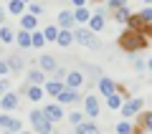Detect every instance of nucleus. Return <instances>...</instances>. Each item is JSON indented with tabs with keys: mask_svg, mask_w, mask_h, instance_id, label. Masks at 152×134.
I'll return each mask as SVG.
<instances>
[{
	"mask_svg": "<svg viewBox=\"0 0 152 134\" xmlns=\"http://www.w3.org/2000/svg\"><path fill=\"white\" fill-rule=\"evenodd\" d=\"M147 46H150V41H147V36H142V33H134V31H124L119 36V48L127 51V53H137V51H145Z\"/></svg>",
	"mask_w": 152,
	"mask_h": 134,
	"instance_id": "obj_1",
	"label": "nucleus"
},
{
	"mask_svg": "<svg viewBox=\"0 0 152 134\" xmlns=\"http://www.w3.org/2000/svg\"><path fill=\"white\" fill-rule=\"evenodd\" d=\"M28 122H31V129L36 134H53V124L46 119L43 109H33V111L28 114Z\"/></svg>",
	"mask_w": 152,
	"mask_h": 134,
	"instance_id": "obj_2",
	"label": "nucleus"
},
{
	"mask_svg": "<svg viewBox=\"0 0 152 134\" xmlns=\"http://www.w3.org/2000/svg\"><path fill=\"white\" fill-rule=\"evenodd\" d=\"M142 106H145V99H142V96H134V99H127V101L122 104V109H119V111H122V117H124L127 122H129L132 117H137V114L142 111Z\"/></svg>",
	"mask_w": 152,
	"mask_h": 134,
	"instance_id": "obj_3",
	"label": "nucleus"
},
{
	"mask_svg": "<svg viewBox=\"0 0 152 134\" xmlns=\"http://www.w3.org/2000/svg\"><path fill=\"white\" fill-rule=\"evenodd\" d=\"M74 41L81 43V46H86V48H99V38L94 36L89 28H79V31H74Z\"/></svg>",
	"mask_w": 152,
	"mask_h": 134,
	"instance_id": "obj_4",
	"label": "nucleus"
},
{
	"mask_svg": "<svg viewBox=\"0 0 152 134\" xmlns=\"http://www.w3.org/2000/svg\"><path fill=\"white\" fill-rule=\"evenodd\" d=\"M84 111H86V117H91V119L99 117L102 104H99V99L94 96V94H86V96H84Z\"/></svg>",
	"mask_w": 152,
	"mask_h": 134,
	"instance_id": "obj_5",
	"label": "nucleus"
},
{
	"mask_svg": "<svg viewBox=\"0 0 152 134\" xmlns=\"http://www.w3.org/2000/svg\"><path fill=\"white\" fill-rule=\"evenodd\" d=\"M104 28H107V13L104 10L91 13V18H89V31L91 33H102Z\"/></svg>",
	"mask_w": 152,
	"mask_h": 134,
	"instance_id": "obj_6",
	"label": "nucleus"
},
{
	"mask_svg": "<svg viewBox=\"0 0 152 134\" xmlns=\"http://www.w3.org/2000/svg\"><path fill=\"white\" fill-rule=\"evenodd\" d=\"M43 114H46V119H48L51 124H56V122H61V119H66L64 106H61V104H46V106H43Z\"/></svg>",
	"mask_w": 152,
	"mask_h": 134,
	"instance_id": "obj_7",
	"label": "nucleus"
},
{
	"mask_svg": "<svg viewBox=\"0 0 152 134\" xmlns=\"http://www.w3.org/2000/svg\"><path fill=\"white\" fill-rule=\"evenodd\" d=\"M64 84H66V89H74V91H79V89L86 84V76H84L81 71H76V68H74V71H69V76H66Z\"/></svg>",
	"mask_w": 152,
	"mask_h": 134,
	"instance_id": "obj_8",
	"label": "nucleus"
},
{
	"mask_svg": "<svg viewBox=\"0 0 152 134\" xmlns=\"http://www.w3.org/2000/svg\"><path fill=\"white\" fill-rule=\"evenodd\" d=\"M0 106H3V111H5V114H10V111H15V109L20 106V96H18L15 91H8L5 96L0 99Z\"/></svg>",
	"mask_w": 152,
	"mask_h": 134,
	"instance_id": "obj_9",
	"label": "nucleus"
},
{
	"mask_svg": "<svg viewBox=\"0 0 152 134\" xmlns=\"http://www.w3.org/2000/svg\"><path fill=\"white\" fill-rule=\"evenodd\" d=\"M127 31H134V33H142V36H147L150 25H145V20L140 18V13H132L129 20H127Z\"/></svg>",
	"mask_w": 152,
	"mask_h": 134,
	"instance_id": "obj_10",
	"label": "nucleus"
},
{
	"mask_svg": "<svg viewBox=\"0 0 152 134\" xmlns=\"http://www.w3.org/2000/svg\"><path fill=\"white\" fill-rule=\"evenodd\" d=\"M74 10H61L58 13V20H56V25L61 28V31H71V25H74Z\"/></svg>",
	"mask_w": 152,
	"mask_h": 134,
	"instance_id": "obj_11",
	"label": "nucleus"
},
{
	"mask_svg": "<svg viewBox=\"0 0 152 134\" xmlns=\"http://www.w3.org/2000/svg\"><path fill=\"white\" fill-rule=\"evenodd\" d=\"M99 91H102V96L117 94V81H112L109 76H102V79H99Z\"/></svg>",
	"mask_w": 152,
	"mask_h": 134,
	"instance_id": "obj_12",
	"label": "nucleus"
},
{
	"mask_svg": "<svg viewBox=\"0 0 152 134\" xmlns=\"http://www.w3.org/2000/svg\"><path fill=\"white\" fill-rule=\"evenodd\" d=\"M38 66H41V71L43 74H53L58 66H56V58L53 56H48V53H43V56H38Z\"/></svg>",
	"mask_w": 152,
	"mask_h": 134,
	"instance_id": "obj_13",
	"label": "nucleus"
},
{
	"mask_svg": "<svg viewBox=\"0 0 152 134\" xmlns=\"http://www.w3.org/2000/svg\"><path fill=\"white\" fill-rule=\"evenodd\" d=\"M64 89H66L64 81H53V79H51V81H46V84H43V91L48 94V96H56V99H58V94L64 91Z\"/></svg>",
	"mask_w": 152,
	"mask_h": 134,
	"instance_id": "obj_14",
	"label": "nucleus"
},
{
	"mask_svg": "<svg viewBox=\"0 0 152 134\" xmlns=\"http://www.w3.org/2000/svg\"><path fill=\"white\" fill-rule=\"evenodd\" d=\"M20 31H28V33L38 31V18H36V15H31V13L20 15Z\"/></svg>",
	"mask_w": 152,
	"mask_h": 134,
	"instance_id": "obj_15",
	"label": "nucleus"
},
{
	"mask_svg": "<svg viewBox=\"0 0 152 134\" xmlns=\"http://www.w3.org/2000/svg\"><path fill=\"white\" fill-rule=\"evenodd\" d=\"M46 84V74L41 68H31L28 71V86H43Z\"/></svg>",
	"mask_w": 152,
	"mask_h": 134,
	"instance_id": "obj_16",
	"label": "nucleus"
},
{
	"mask_svg": "<svg viewBox=\"0 0 152 134\" xmlns=\"http://www.w3.org/2000/svg\"><path fill=\"white\" fill-rule=\"evenodd\" d=\"M81 99V94L79 91H74V89H64V91L58 94V104L64 106V104H74V101H79Z\"/></svg>",
	"mask_w": 152,
	"mask_h": 134,
	"instance_id": "obj_17",
	"label": "nucleus"
},
{
	"mask_svg": "<svg viewBox=\"0 0 152 134\" xmlns=\"http://www.w3.org/2000/svg\"><path fill=\"white\" fill-rule=\"evenodd\" d=\"M43 86H28L26 89V96H28V101H33V104H38V101H43Z\"/></svg>",
	"mask_w": 152,
	"mask_h": 134,
	"instance_id": "obj_18",
	"label": "nucleus"
},
{
	"mask_svg": "<svg viewBox=\"0 0 152 134\" xmlns=\"http://www.w3.org/2000/svg\"><path fill=\"white\" fill-rule=\"evenodd\" d=\"M26 3L23 0H8V8H5V13H13V15H26Z\"/></svg>",
	"mask_w": 152,
	"mask_h": 134,
	"instance_id": "obj_19",
	"label": "nucleus"
},
{
	"mask_svg": "<svg viewBox=\"0 0 152 134\" xmlns=\"http://www.w3.org/2000/svg\"><path fill=\"white\" fill-rule=\"evenodd\" d=\"M0 43H5V46L15 43V31L10 25H0Z\"/></svg>",
	"mask_w": 152,
	"mask_h": 134,
	"instance_id": "obj_20",
	"label": "nucleus"
},
{
	"mask_svg": "<svg viewBox=\"0 0 152 134\" xmlns=\"http://www.w3.org/2000/svg\"><path fill=\"white\" fill-rule=\"evenodd\" d=\"M74 129H76V134H102L94 122H84V124H79V127H74Z\"/></svg>",
	"mask_w": 152,
	"mask_h": 134,
	"instance_id": "obj_21",
	"label": "nucleus"
},
{
	"mask_svg": "<svg viewBox=\"0 0 152 134\" xmlns=\"http://www.w3.org/2000/svg\"><path fill=\"white\" fill-rule=\"evenodd\" d=\"M61 48H69L74 43V31H58V41H56Z\"/></svg>",
	"mask_w": 152,
	"mask_h": 134,
	"instance_id": "obj_22",
	"label": "nucleus"
},
{
	"mask_svg": "<svg viewBox=\"0 0 152 134\" xmlns=\"http://www.w3.org/2000/svg\"><path fill=\"white\" fill-rule=\"evenodd\" d=\"M58 31H61L58 25H46V28H43V38H46V43H56V41H58Z\"/></svg>",
	"mask_w": 152,
	"mask_h": 134,
	"instance_id": "obj_23",
	"label": "nucleus"
},
{
	"mask_svg": "<svg viewBox=\"0 0 152 134\" xmlns=\"http://www.w3.org/2000/svg\"><path fill=\"white\" fill-rule=\"evenodd\" d=\"M15 43L20 46L23 51L31 48V33H28V31H18V33H15Z\"/></svg>",
	"mask_w": 152,
	"mask_h": 134,
	"instance_id": "obj_24",
	"label": "nucleus"
},
{
	"mask_svg": "<svg viewBox=\"0 0 152 134\" xmlns=\"http://www.w3.org/2000/svg\"><path fill=\"white\" fill-rule=\"evenodd\" d=\"M43 46H46L43 31H33L31 33V48H43Z\"/></svg>",
	"mask_w": 152,
	"mask_h": 134,
	"instance_id": "obj_25",
	"label": "nucleus"
},
{
	"mask_svg": "<svg viewBox=\"0 0 152 134\" xmlns=\"http://www.w3.org/2000/svg\"><path fill=\"white\" fill-rule=\"evenodd\" d=\"M112 15H114V20H117V23H124V25H127V20H129V15H132V13H129V5L119 8V10H114Z\"/></svg>",
	"mask_w": 152,
	"mask_h": 134,
	"instance_id": "obj_26",
	"label": "nucleus"
},
{
	"mask_svg": "<svg viewBox=\"0 0 152 134\" xmlns=\"http://www.w3.org/2000/svg\"><path fill=\"white\" fill-rule=\"evenodd\" d=\"M8 66H10V71H23V66H26V61H23V56H8Z\"/></svg>",
	"mask_w": 152,
	"mask_h": 134,
	"instance_id": "obj_27",
	"label": "nucleus"
},
{
	"mask_svg": "<svg viewBox=\"0 0 152 134\" xmlns=\"http://www.w3.org/2000/svg\"><path fill=\"white\" fill-rule=\"evenodd\" d=\"M137 122L142 124L145 132H152V111H145V114H137Z\"/></svg>",
	"mask_w": 152,
	"mask_h": 134,
	"instance_id": "obj_28",
	"label": "nucleus"
},
{
	"mask_svg": "<svg viewBox=\"0 0 152 134\" xmlns=\"http://www.w3.org/2000/svg\"><path fill=\"white\" fill-rule=\"evenodd\" d=\"M89 18H91L89 8H76V10H74V20L76 23H89Z\"/></svg>",
	"mask_w": 152,
	"mask_h": 134,
	"instance_id": "obj_29",
	"label": "nucleus"
},
{
	"mask_svg": "<svg viewBox=\"0 0 152 134\" xmlns=\"http://www.w3.org/2000/svg\"><path fill=\"white\" fill-rule=\"evenodd\" d=\"M122 104H124V99H122L119 94H112V96H107V106L112 109V111H114V109H122Z\"/></svg>",
	"mask_w": 152,
	"mask_h": 134,
	"instance_id": "obj_30",
	"label": "nucleus"
},
{
	"mask_svg": "<svg viewBox=\"0 0 152 134\" xmlns=\"http://www.w3.org/2000/svg\"><path fill=\"white\" fill-rule=\"evenodd\" d=\"M114 132L117 134H132V122H127V119H122L117 127H114Z\"/></svg>",
	"mask_w": 152,
	"mask_h": 134,
	"instance_id": "obj_31",
	"label": "nucleus"
},
{
	"mask_svg": "<svg viewBox=\"0 0 152 134\" xmlns=\"http://www.w3.org/2000/svg\"><path fill=\"white\" fill-rule=\"evenodd\" d=\"M129 0H107V10L114 13V10H119V8H124Z\"/></svg>",
	"mask_w": 152,
	"mask_h": 134,
	"instance_id": "obj_32",
	"label": "nucleus"
},
{
	"mask_svg": "<svg viewBox=\"0 0 152 134\" xmlns=\"http://www.w3.org/2000/svg\"><path fill=\"white\" fill-rule=\"evenodd\" d=\"M84 117H86V114H81V111H71L66 119H69V122L74 124V127H79V124H84Z\"/></svg>",
	"mask_w": 152,
	"mask_h": 134,
	"instance_id": "obj_33",
	"label": "nucleus"
},
{
	"mask_svg": "<svg viewBox=\"0 0 152 134\" xmlns=\"http://www.w3.org/2000/svg\"><path fill=\"white\" fill-rule=\"evenodd\" d=\"M140 18L145 20V25H152V8H142V10H140Z\"/></svg>",
	"mask_w": 152,
	"mask_h": 134,
	"instance_id": "obj_34",
	"label": "nucleus"
},
{
	"mask_svg": "<svg viewBox=\"0 0 152 134\" xmlns=\"http://www.w3.org/2000/svg\"><path fill=\"white\" fill-rule=\"evenodd\" d=\"M28 10H31V15H41V13H43V5H41V3H28Z\"/></svg>",
	"mask_w": 152,
	"mask_h": 134,
	"instance_id": "obj_35",
	"label": "nucleus"
},
{
	"mask_svg": "<svg viewBox=\"0 0 152 134\" xmlns=\"http://www.w3.org/2000/svg\"><path fill=\"white\" fill-rule=\"evenodd\" d=\"M10 91V79H0V99Z\"/></svg>",
	"mask_w": 152,
	"mask_h": 134,
	"instance_id": "obj_36",
	"label": "nucleus"
},
{
	"mask_svg": "<svg viewBox=\"0 0 152 134\" xmlns=\"http://www.w3.org/2000/svg\"><path fill=\"white\" fill-rule=\"evenodd\" d=\"M8 76H10V66H8V61L3 58L0 61V79H8Z\"/></svg>",
	"mask_w": 152,
	"mask_h": 134,
	"instance_id": "obj_37",
	"label": "nucleus"
},
{
	"mask_svg": "<svg viewBox=\"0 0 152 134\" xmlns=\"http://www.w3.org/2000/svg\"><path fill=\"white\" fill-rule=\"evenodd\" d=\"M66 76H69V71H66V68H56L53 71V81H66Z\"/></svg>",
	"mask_w": 152,
	"mask_h": 134,
	"instance_id": "obj_38",
	"label": "nucleus"
},
{
	"mask_svg": "<svg viewBox=\"0 0 152 134\" xmlns=\"http://www.w3.org/2000/svg\"><path fill=\"white\" fill-rule=\"evenodd\" d=\"M10 122H13V117H10V114H0V127H3V129H8V127H10Z\"/></svg>",
	"mask_w": 152,
	"mask_h": 134,
	"instance_id": "obj_39",
	"label": "nucleus"
},
{
	"mask_svg": "<svg viewBox=\"0 0 152 134\" xmlns=\"http://www.w3.org/2000/svg\"><path fill=\"white\" fill-rule=\"evenodd\" d=\"M134 68H137V71H145V68H147V61H140V58H134Z\"/></svg>",
	"mask_w": 152,
	"mask_h": 134,
	"instance_id": "obj_40",
	"label": "nucleus"
},
{
	"mask_svg": "<svg viewBox=\"0 0 152 134\" xmlns=\"http://www.w3.org/2000/svg\"><path fill=\"white\" fill-rule=\"evenodd\" d=\"M86 3H89V0H71V5H74V10H76V8H86Z\"/></svg>",
	"mask_w": 152,
	"mask_h": 134,
	"instance_id": "obj_41",
	"label": "nucleus"
},
{
	"mask_svg": "<svg viewBox=\"0 0 152 134\" xmlns=\"http://www.w3.org/2000/svg\"><path fill=\"white\" fill-rule=\"evenodd\" d=\"M0 25H5V8H0Z\"/></svg>",
	"mask_w": 152,
	"mask_h": 134,
	"instance_id": "obj_42",
	"label": "nucleus"
},
{
	"mask_svg": "<svg viewBox=\"0 0 152 134\" xmlns=\"http://www.w3.org/2000/svg\"><path fill=\"white\" fill-rule=\"evenodd\" d=\"M147 71H152V56L147 58Z\"/></svg>",
	"mask_w": 152,
	"mask_h": 134,
	"instance_id": "obj_43",
	"label": "nucleus"
},
{
	"mask_svg": "<svg viewBox=\"0 0 152 134\" xmlns=\"http://www.w3.org/2000/svg\"><path fill=\"white\" fill-rule=\"evenodd\" d=\"M20 134H36V132H33V129H23Z\"/></svg>",
	"mask_w": 152,
	"mask_h": 134,
	"instance_id": "obj_44",
	"label": "nucleus"
},
{
	"mask_svg": "<svg viewBox=\"0 0 152 134\" xmlns=\"http://www.w3.org/2000/svg\"><path fill=\"white\" fill-rule=\"evenodd\" d=\"M145 5H147V8H152V0H145Z\"/></svg>",
	"mask_w": 152,
	"mask_h": 134,
	"instance_id": "obj_45",
	"label": "nucleus"
},
{
	"mask_svg": "<svg viewBox=\"0 0 152 134\" xmlns=\"http://www.w3.org/2000/svg\"><path fill=\"white\" fill-rule=\"evenodd\" d=\"M147 36H152V25H150V31H147Z\"/></svg>",
	"mask_w": 152,
	"mask_h": 134,
	"instance_id": "obj_46",
	"label": "nucleus"
},
{
	"mask_svg": "<svg viewBox=\"0 0 152 134\" xmlns=\"http://www.w3.org/2000/svg\"><path fill=\"white\" fill-rule=\"evenodd\" d=\"M23 3H26V5H28V3H33V0H23Z\"/></svg>",
	"mask_w": 152,
	"mask_h": 134,
	"instance_id": "obj_47",
	"label": "nucleus"
},
{
	"mask_svg": "<svg viewBox=\"0 0 152 134\" xmlns=\"http://www.w3.org/2000/svg\"><path fill=\"white\" fill-rule=\"evenodd\" d=\"M3 134H13V132H8V129H5V132H3Z\"/></svg>",
	"mask_w": 152,
	"mask_h": 134,
	"instance_id": "obj_48",
	"label": "nucleus"
},
{
	"mask_svg": "<svg viewBox=\"0 0 152 134\" xmlns=\"http://www.w3.org/2000/svg\"><path fill=\"white\" fill-rule=\"evenodd\" d=\"M91 3H102V0H91Z\"/></svg>",
	"mask_w": 152,
	"mask_h": 134,
	"instance_id": "obj_49",
	"label": "nucleus"
}]
</instances>
